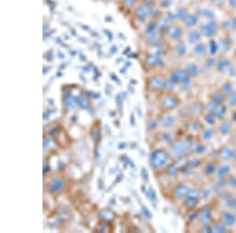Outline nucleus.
<instances>
[{"label":"nucleus","mask_w":236,"mask_h":233,"mask_svg":"<svg viewBox=\"0 0 236 233\" xmlns=\"http://www.w3.org/2000/svg\"><path fill=\"white\" fill-rule=\"evenodd\" d=\"M168 156L163 151H156L151 156V163L155 168H161L166 164Z\"/></svg>","instance_id":"1"},{"label":"nucleus","mask_w":236,"mask_h":233,"mask_svg":"<svg viewBox=\"0 0 236 233\" xmlns=\"http://www.w3.org/2000/svg\"><path fill=\"white\" fill-rule=\"evenodd\" d=\"M227 168H228V167H225V166H224V167H221L219 169V170H218V174H219V176L224 175L225 174H227V173L228 172V170H228H228H224L225 169H227Z\"/></svg>","instance_id":"9"},{"label":"nucleus","mask_w":236,"mask_h":233,"mask_svg":"<svg viewBox=\"0 0 236 233\" xmlns=\"http://www.w3.org/2000/svg\"><path fill=\"white\" fill-rule=\"evenodd\" d=\"M186 192H187V189H186V187H184V186H182V187H180V189L177 190V196L179 197V198H181V197H183V195H185L186 194Z\"/></svg>","instance_id":"5"},{"label":"nucleus","mask_w":236,"mask_h":233,"mask_svg":"<svg viewBox=\"0 0 236 233\" xmlns=\"http://www.w3.org/2000/svg\"><path fill=\"white\" fill-rule=\"evenodd\" d=\"M170 35L172 37H173V39H177L179 36H180V32H179V30L177 28H173V29L171 30V32H170Z\"/></svg>","instance_id":"8"},{"label":"nucleus","mask_w":236,"mask_h":233,"mask_svg":"<svg viewBox=\"0 0 236 233\" xmlns=\"http://www.w3.org/2000/svg\"><path fill=\"white\" fill-rule=\"evenodd\" d=\"M228 130H229V125H228V124H226V123H225L224 125H223V126H222V128H221V130L223 131L224 134H226V133L228 131Z\"/></svg>","instance_id":"11"},{"label":"nucleus","mask_w":236,"mask_h":233,"mask_svg":"<svg viewBox=\"0 0 236 233\" xmlns=\"http://www.w3.org/2000/svg\"><path fill=\"white\" fill-rule=\"evenodd\" d=\"M149 13H150V10H149L148 7H139L135 11V13H136L137 17L139 18H145V17L148 16Z\"/></svg>","instance_id":"2"},{"label":"nucleus","mask_w":236,"mask_h":233,"mask_svg":"<svg viewBox=\"0 0 236 233\" xmlns=\"http://www.w3.org/2000/svg\"><path fill=\"white\" fill-rule=\"evenodd\" d=\"M62 187H63V181L61 179H56L52 182L50 189L53 192H58V191L61 190Z\"/></svg>","instance_id":"3"},{"label":"nucleus","mask_w":236,"mask_h":233,"mask_svg":"<svg viewBox=\"0 0 236 233\" xmlns=\"http://www.w3.org/2000/svg\"><path fill=\"white\" fill-rule=\"evenodd\" d=\"M135 3V0H125V5L128 7H131Z\"/></svg>","instance_id":"10"},{"label":"nucleus","mask_w":236,"mask_h":233,"mask_svg":"<svg viewBox=\"0 0 236 233\" xmlns=\"http://www.w3.org/2000/svg\"><path fill=\"white\" fill-rule=\"evenodd\" d=\"M152 85H153L154 87L160 88L163 86V81L161 80H160V79H155L153 83H152Z\"/></svg>","instance_id":"7"},{"label":"nucleus","mask_w":236,"mask_h":233,"mask_svg":"<svg viewBox=\"0 0 236 233\" xmlns=\"http://www.w3.org/2000/svg\"><path fill=\"white\" fill-rule=\"evenodd\" d=\"M201 221H202L204 223H209L210 222V213L209 212L205 213V211H203L201 213Z\"/></svg>","instance_id":"6"},{"label":"nucleus","mask_w":236,"mask_h":233,"mask_svg":"<svg viewBox=\"0 0 236 233\" xmlns=\"http://www.w3.org/2000/svg\"><path fill=\"white\" fill-rule=\"evenodd\" d=\"M224 222L228 225H232L234 222H235V218L234 217L233 215H231L230 213H225L223 215Z\"/></svg>","instance_id":"4"}]
</instances>
